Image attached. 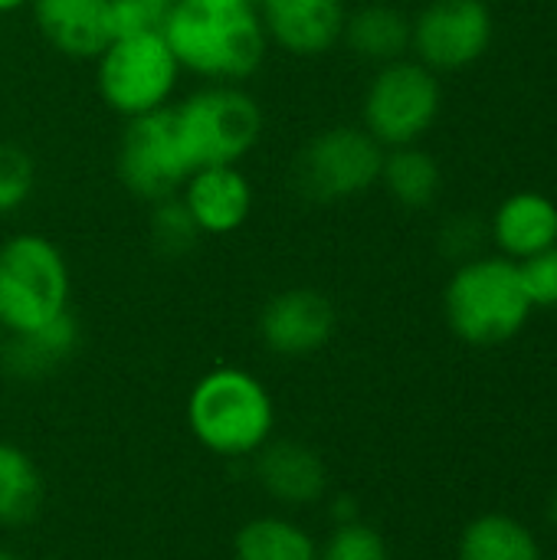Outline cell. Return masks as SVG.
Wrapping results in <instances>:
<instances>
[{
    "label": "cell",
    "instance_id": "7",
    "mask_svg": "<svg viewBox=\"0 0 557 560\" xmlns=\"http://www.w3.org/2000/svg\"><path fill=\"white\" fill-rule=\"evenodd\" d=\"M440 82L437 72L420 59H394L378 66L361 102V128L381 148L417 144L440 115Z\"/></svg>",
    "mask_w": 557,
    "mask_h": 560
},
{
    "label": "cell",
    "instance_id": "31",
    "mask_svg": "<svg viewBox=\"0 0 557 560\" xmlns=\"http://www.w3.org/2000/svg\"><path fill=\"white\" fill-rule=\"evenodd\" d=\"M250 3H256V7H259V3H263V0H250Z\"/></svg>",
    "mask_w": 557,
    "mask_h": 560
},
{
    "label": "cell",
    "instance_id": "16",
    "mask_svg": "<svg viewBox=\"0 0 557 560\" xmlns=\"http://www.w3.org/2000/svg\"><path fill=\"white\" fill-rule=\"evenodd\" d=\"M79 348V322L72 308L43 328L23 331V335H7L0 345V361L16 381H39L62 368Z\"/></svg>",
    "mask_w": 557,
    "mask_h": 560
},
{
    "label": "cell",
    "instance_id": "9",
    "mask_svg": "<svg viewBox=\"0 0 557 560\" xmlns=\"http://www.w3.org/2000/svg\"><path fill=\"white\" fill-rule=\"evenodd\" d=\"M115 171L125 190L148 203L174 197L181 190V184L194 167L177 138L171 105L125 121L115 154Z\"/></svg>",
    "mask_w": 557,
    "mask_h": 560
},
{
    "label": "cell",
    "instance_id": "25",
    "mask_svg": "<svg viewBox=\"0 0 557 560\" xmlns=\"http://www.w3.org/2000/svg\"><path fill=\"white\" fill-rule=\"evenodd\" d=\"M318 560H391L384 538L364 522H341L318 548Z\"/></svg>",
    "mask_w": 557,
    "mask_h": 560
},
{
    "label": "cell",
    "instance_id": "20",
    "mask_svg": "<svg viewBox=\"0 0 557 560\" xmlns=\"http://www.w3.org/2000/svg\"><path fill=\"white\" fill-rule=\"evenodd\" d=\"M387 187V194L407 207V210H423L437 200L440 194V167L437 161L417 148V144H404V148H391L384 154L381 164V180Z\"/></svg>",
    "mask_w": 557,
    "mask_h": 560
},
{
    "label": "cell",
    "instance_id": "6",
    "mask_svg": "<svg viewBox=\"0 0 557 560\" xmlns=\"http://www.w3.org/2000/svg\"><path fill=\"white\" fill-rule=\"evenodd\" d=\"M443 302L453 335L469 345H502L515 338L535 308L519 266L509 259H476L460 266Z\"/></svg>",
    "mask_w": 557,
    "mask_h": 560
},
{
    "label": "cell",
    "instance_id": "15",
    "mask_svg": "<svg viewBox=\"0 0 557 560\" xmlns=\"http://www.w3.org/2000/svg\"><path fill=\"white\" fill-rule=\"evenodd\" d=\"M253 472L256 482L282 505H312L328 486L322 456L295 440H269L253 456Z\"/></svg>",
    "mask_w": 557,
    "mask_h": 560
},
{
    "label": "cell",
    "instance_id": "28",
    "mask_svg": "<svg viewBox=\"0 0 557 560\" xmlns=\"http://www.w3.org/2000/svg\"><path fill=\"white\" fill-rule=\"evenodd\" d=\"M33 0H0V16H13L20 10H30Z\"/></svg>",
    "mask_w": 557,
    "mask_h": 560
},
{
    "label": "cell",
    "instance_id": "1",
    "mask_svg": "<svg viewBox=\"0 0 557 560\" xmlns=\"http://www.w3.org/2000/svg\"><path fill=\"white\" fill-rule=\"evenodd\" d=\"M161 33L181 69L200 82L243 85L269 56L259 7L250 0H177Z\"/></svg>",
    "mask_w": 557,
    "mask_h": 560
},
{
    "label": "cell",
    "instance_id": "27",
    "mask_svg": "<svg viewBox=\"0 0 557 560\" xmlns=\"http://www.w3.org/2000/svg\"><path fill=\"white\" fill-rule=\"evenodd\" d=\"M108 3H112L115 33H135V30H161L177 0H108Z\"/></svg>",
    "mask_w": 557,
    "mask_h": 560
},
{
    "label": "cell",
    "instance_id": "2",
    "mask_svg": "<svg viewBox=\"0 0 557 560\" xmlns=\"http://www.w3.org/2000/svg\"><path fill=\"white\" fill-rule=\"evenodd\" d=\"M187 427L194 440L223 459L256 456L276 430L269 387L246 368H213L187 394Z\"/></svg>",
    "mask_w": 557,
    "mask_h": 560
},
{
    "label": "cell",
    "instance_id": "11",
    "mask_svg": "<svg viewBox=\"0 0 557 560\" xmlns=\"http://www.w3.org/2000/svg\"><path fill=\"white\" fill-rule=\"evenodd\" d=\"M338 315L318 289H282L259 312V341L279 358H312L335 335Z\"/></svg>",
    "mask_w": 557,
    "mask_h": 560
},
{
    "label": "cell",
    "instance_id": "12",
    "mask_svg": "<svg viewBox=\"0 0 557 560\" xmlns=\"http://www.w3.org/2000/svg\"><path fill=\"white\" fill-rule=\"evenodd\" d=\"M259 16L269 46L295 59H315L341 43L348 23V3L345 0H263Z\"/></svg>",
    "mask_w": 557,
    "mask_h": 560
},
{
    "label": "cell",
    "instance_id": "18",
    "mask_svg": "<svg viewBox=\"0 0 557 560\" xmlns=\"http://www.w3.org/2000/svg\"><path fill=\"white\" fill-rule=\"evenodd\" d=\"M341 43H348V49L358 59L384 66V62L404 59V52L410 49V20L397 7L368 3L348 13Z\"/></svg>",
    "mask_w": 557,
    "mask_h": 560
},
{
    "label": "cell",
    "instance_id": "24",
    "mask_svg": "<svg viewBox=\"0 0 557 560\" xmlns=\"http://www.w3.org/2000/svg\"><path fill=\"white\" fill-rule=\"evenodd\" d=\"M36 190V164L20 144L0 141V217L26 207Z\"/></svg>",
    "mask_w": 557,
    "mask_h": 560
},
{
    "label": "cell",
    "instance_id": "19",
    "mask_svg": "<svg viewBox=\"0 0 557 560\" xmlns=\"http://www.w3.org/2000/svg\"><path fill=\"white\" fill-rule=\"evenodd\" d=\"M236 560H318L315 538L292 518L263 515L246 522L233 538Z\"/></svg>",
    "mask_w": 557,
    "mask_h": 560
},
{
    "label": "cell",
    "instance_id": "29",
    "mask_svg": "<svg viewBox=\"0 0 557 560\" xmlns=\"http://www.w3.org/2000/svg\"><path fill=\"white\" fill-rule=\"evenodd\" d=\"M0 560H16V558H13V555H7V551L0 548Z\"/></svg>",
    "mask_w": 557,
    "mask_h": 560
},
{
    "label": "cell",
    "instance_id": "5",
    "mask_svg": "<svg viewBox=\"0 0 557 560\" xmlns=\"http://www.w3.org/2000/svg\"><path fill=\"white\" fill-rule=\"evenodd\" d=\"M92 62L102 105L125 121L167 108L184 75L161 30L115 33Z\"/></svg>",
    "mask_w": 557,
    "mask_h": 560
},
{
    "label": "cell",
    "instance_id": "17",
    "mask_svg": "<svg viewBox=\"0 0 557 560\" xmlns=\"http://www.w3.org/2000/svg\"><path fill=\"white\" fill-rule=\"evenodd\" d=\"M492 233L509 256H538L557 243V207L542 194H515L499 207Z\"/></svg>",
    "mask_w": 557,
    "mask_h": 560
},
{
    "label": "cell",
    "instance_id": "26",
    "mask_svg": "<svg viewBox=\"0 0 557 560\" xmlns=\"http://www.w3.org/2000/svg\"><path fill=\"white\" fill-rule=\"evenodd\" d=\"M519 272H522V282H525L532 305L557 308V243L538 256H529L519 266Z\"/></svg>",
    "mask_w": 557,
    "mask_h": 560
},
{
    "label": "cell",
    "instance_id": "14",
    "mask_svg": "<svg viewBox=\"0 0 557 560\" xmlns=\"http://www.w3.org/2000/svg\"><path fill=\"white\" fill-rule=\"evenodd\" d=\"M33 26L66 59H95L115 36L108 0H33Z\"/></svg>",
    "mask_w": 557,
    "mask_h": 560
},
{
    "label": "cell",
    "instance_id": "30",
    "mask_svg": "<svg viewBox=\"0 0 557 560\" xmlns=\"http://www.w3.org/2000/svg\"><path fill=\"white\" fill-rule=\"evenodd\" d=\"M555 525H557V499H555Z\"/></svg>",
    "mask_w": 557,
    "mask_h": 560
},
{
    "label": "cell",
    "instance_id": "22",
    "mask_svg": "<svg viewBox=\"0 0 557 560\" xmlns=\"http://www.w3.org/2000/svg\"><path fill=\"white\" fill-rule=\"evenodd\" d=\"M43 502V476L30 453L13 443H0V525H26Z\"/></svg>",
    "mask_w": 557,
    "mask_h": 560
},
{
    "label": "cell",
    "instance_id": "21",
    "mask_svg": "<svg viewBox=\"0 0 557 560\" xmlns=\"http://www.w3.org/2000/svg\"><path fill=\"white\" fill-rule=\"evenodd\" d=\"M460 560H542V548L522 522L483 515L463 532Z\"/></svg>",
    "mask_w": 557,
    "mask_h": 560
},
{
    "label": "cell",
    "instance_id": "23",
    "mask_svg": "<svg viewBox=\"0 0 557 560\" xmlns=\"http://www.w3.org/2000/svg\"><path fill=\"white\" fill-rule=\"evenodd\" d=\"M148 233H151V243L158 246V253H164V256H184L200 240V233L177 194L151 203Z\"/></svg>",
    "mask_w": 557,
    "mask_h": 560
},
{
    "label": "cell",
    "instance_id": "8",
    "mask_svg": "<svg viewBox=\"0 0 557 560\" xmlns=\"http://www.w3.org/2000/svg\"><path fill=\"white\" fill-rule=\"evenodd\" d=\"M384 148L355 125H335L309 138L295 158V187L322 203L351 200L381 180Z\"/></svg>",
    "mask_w": 557,
    "mask_h": 560
},
{
    "label": "cell",
    "instance_id": "4",
    "mask_svg": "<svg viewBox=\"0 0 557 560\" xmlns=\"http://www.w3.org/2000/svg\"><path fill=\"white\" fill-rule=\"evenodd\" d=\"M72 272L56 240L13 233L0 243V331L23 335L69 312Z\"/></svg>",
    "mask_w": 557,
    "mask_h": 560
},
{
    "label": "cell",
    "instance_id": "10",
    "mask_svg": "<svg viewBox=\"0 0 557 560\" xmlns=\"http://www.w3.org/2000/svg\"><path fill=\"white\" fill-rule=\"evenodd\" d=\"M492 43V13L483 0H430L410 23V46L427 69H463Z\"/></svg>",
    "mask_w": 557,
    "mask_h": 560
},
{
    "label": "cell",
    "instance_id": "32",
    "mask_svg": "<svg viewBox=\"0 0 557 560\" xmlns=\"http://www.w3.org/2000/svg\"><path fill=\"white\" fill-rule=\"evenodd\" d=\"M0 345H3V331H0Z\"/></svg>",
    "mask_w": 557,
    "mask_h": 560
},
{
    "label": "cell",
    "instance_id": "3",
    "mask_svg": "<svg viewBox=\"0 0 557 560\" xmlns=\"http://www.w3.org/2000/svg\"><path fill=\"white\" fill-rule=\"evenodd\" d=\"M171 115L190 167L243 164L266 131L256 95L230 82H200V89L171 102Z\"/></svg>",
    "mask_w": 557,
    "mask_h": 560
},
{
    "label": "cell",
    "instance_id": "13",
    "mask_svg": "<svg viewBox=\"0 0 557 560\" xmlns=\"http://www.w3.org/2000/svg\"><path fill=\"white\" fill-rule=\"evenodd\" d=\"M177 197L200 236H230L253 213V184L240 164L194 167Z\"/></svg>",
    "mask_w": 557,
    "mask_h": 560
}]
</instances>
